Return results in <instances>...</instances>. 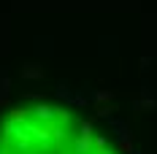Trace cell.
Returning <instances> with one entry per match:
<instances>
[{"label":"cell","instance_id":"cell-2","mask_svg":"<svg viewBox=\"0 0 157 154\" xmlns=\"http://www.w3.org/2000/svg\"><path fill=\"white\" fill-rule=\"evenodd\" d=\"M119 152L122 154H136L133 152V141H130V135H122V141H119Z\"/></svg>","mask_w":157,"mask_h":154},{"label":"cell","instance_id":"cell-1","mask_svg":"<svg viewBox=\"0 0 157 154\" xmlns=\"http://www.w3.org/2000/svg\"><path fill=\"white\" fill-rule=\"evenodd\" d=\"M22 76H25V78H41V76H44V70H41L38 65H30V68L22 70Z\"/></svg>","mask_w":157,"mask_h":154},{"label":"cell","instance_id":"cell-4","mask_svg":"<svg viewBox=\"0 0 157 154\" xmlns=\"http://www.w3.org/2000/svg\"><path fill=\"white\" fill-rule=\"evenodd\" d=\"M111 100H114V95H111V92H98V95H95V103H111Z\"/></svg>","mask_w":157,"mask_h":154},{"label":"cell","instance_id":"cell-3","mask_svg":"<svg viewBox=\"0 0 157 154\" xmlns=\"http://www.w3.org/2000/svg\"><path fill=\"white\" fill-rule=\"evenodd\" d=\"M111 111H114V106H111V103H103V106L98 103V116H111Z\"/></svg>","mask_w":157,"mask_h":154}]
</instances>
